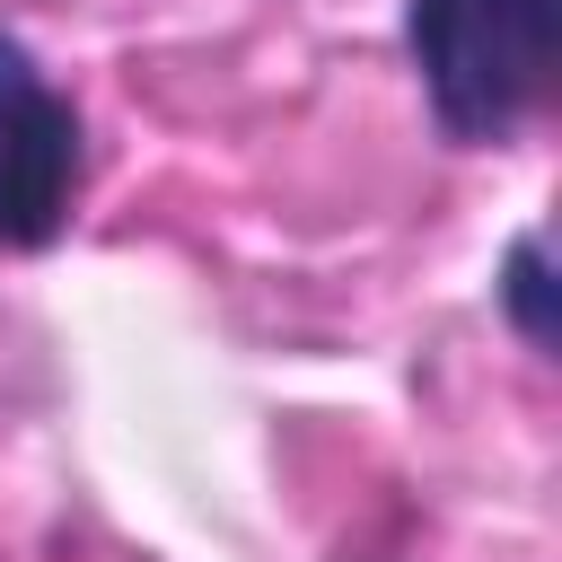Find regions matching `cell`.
<instances>
[{
  "instance_id": "cell-1",
  "label": "cell",
  "mask_w": 562,
  "mask_h": 562,
  "mask_svg": "<svg viewBox=\"0 0 562 562\" xmlns=\"http://www.w3.org/2000/svg\"><path fill=\"white\" fill-rule=\"evenodd\" d=\"M404 53L457 149L509 140L562 70V0H404Z\"/></svg>"
},
{
  "instance_id": "cell-2",
  "label": "cell",
  "mask_w": 562,
  "mask_h": 562,
  "mask_svg": "<svg viewBox=\"0 0 562 562\" xmlns=\"http://www.w3.org/2000/svg\"><path fill=\"white\" fill-rule=\"evenodd\" d=\"M79 176H88L79 105L44 79V61L18 35H0V246L44 255L70 228Z\"/></svg>"
},
{
  "instance_id": "cell-3",
  "label": "cell",
  "mask_w": 562,
  "mask_h": 562,
  "mask_svg": "<svg viewBox=\"0 0 562 562\" xmlns=\"http://www.w3.org/2000/svg\"><path fill=\"white\" fill-rule=\"evenodd\" d=\"M501 316L518 325L527 351H553L562 342V307H553V263H544V228H518L509 255H501Z\"/></svg>"
}]
</instances>
